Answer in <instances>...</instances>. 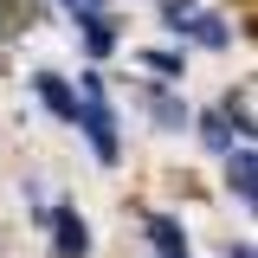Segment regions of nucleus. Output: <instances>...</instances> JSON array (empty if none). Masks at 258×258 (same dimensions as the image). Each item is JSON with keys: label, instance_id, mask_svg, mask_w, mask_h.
Here are the masks:
<instances>
[{"label": "nucleus", "instance_id": "obj_1", "mask_svg": "<svg viewBox=\"0 0 258 258\" xmlns=\"http://www.w3.org/2000/svg\"><path fill=\"white\" fill-rule=\"evenodd\" d=\"M78 129L91 136V149L103 168H116L123 161V142H116V110H110V97H103V78L84 71V84H78Z\"/></svg>", "mask_w": 258, "mask_h": 258}, {"label": "nucleus", "instance_id": "obj_2", "mask_svg": "<svg viewBox=\"0 0 258 258\" xmlns=\"http://www.w3.org/2000/svg\"><path fill=\"white\" fill-rule=\"evenodd\" d=\"M45 220H52V252L58 258H84L91 252V226H84L78 207H58V213H45Z\"/></svg>", "mask_w": 258, "mask_h": 258}, {"label": "nucleus", "instance_id": "obj_3", "mask_svg": "<svg viewBox=\"0 0 258 258\" xmlns=\"http://www.w3.org/2000/svg\"><path fill=\"white\" fill-rule=\"evenodd\" d=\"M32 91H39V103H45L58 123H78V91L64 84L58 71H39V78H32Z\"/></svg>", "mask_w": 258, "mask_h": 258}, {"label": "nucleus", "instance_id": "obj_4", "mask_svg": "<svg viewBox=\"0 0 258 258\" xmlns=\"http://www.w3.org/2000/svg\"><path fill=\"white\" fill-rule=\"evenodd\" d=\"M226 181H232V194H239V207H252V194H258V155H252V142H239V149L226 155Z\"/></svg>", "mask_w": 258, "mask_h": 258}, {"label": "nucleus", "instance_id": "obj_5", "mask_svg": "<svg viewBox=\"0 0 258 258\" xmlns=\"http://www.w3.org/2000/svg\"><path fill=\"white\" fill-rule=\"evenodd\" d=\"M149 239H155V258H187V232L168 220V213H155V220H149Z\"/></svg>", "mask_w": 258, "mask_h": 258}, {"label": "nucleus", "instance_id": "obj_6", "mask_svg": "<svg viewBox=\"0 0 258 258\" xmlns=\"http://www.w3.org/2000/svg\"><path fill=\"white\" fill-rule=\"evenodd\" d=\"M78 26H84V45H91L97 58H103V52H110V45H116V20H103V13H84V20H78Z\"/></svg>", "mask_w": 258, "mask_h": 258}, {"label": "nucleus", "instance_id": "obj_7", "mask_svg": "<svg viewBox=\"0 0 258 258\" xmlns=\"http://www.w3.org/2000/svg\"><path fill=\"white\" fill-rule=\"evenodd\" d=\"M142 103H149V116H155L161 129H187V110H181V103H174V97H168V91H149V97H142Z\"/></svg>", "mask_w": 258, "mask_h": 258}, {"label": "nucleus", "instance_id": "obj_8", "mask_svg": "<svg viewBox=\"0 0 258 258\" xmlns=\"http://www.w3.org/2000/svg\"><path fill=\"white\" fill-rule=\"evenodd\" d=\"M194 39V45H207V52H220L226 39H232V32H226V20H213V13H207V20H187V26H181Z\"/></svg>", "mask_w": 258, "mask_h": 258}, {"label": "nucleus", "instance_id": "obj_9", "mask_svg": "<svg viewBox=\"0 0 258 258\" xmlns=\"http://www.w3.org/2000/svg\"><path fill=\"white\" fill-rule=\"evenodd\" d=\"M200 136H207V149H220V155H232V136H239V129L226 123L220 110H207V116H200Z\"/></svg>", "mask_w": 258, "mask_h": 258}, {"label": "nucleus", "instance_id": "obj_10", "mask_svg": "<svg viewBox=\"0 0 258 258\" xmlns=\"http://www.w3.org/2000/svg\"><path fill=\"white\" fill-rule=\"evenodd\" d=\"M142 64L161 71V78H181V52H142Z\"/></svg>", "mask_w": 258, "mask_h": 258}, {"label": "nucleus", "instance_id": "obj_11", "mask_svg": "<svg viewBox=\"0 0 258 258\" xmlns=\"http://www.w3.org/2000/svg\"><path fill=\"white\" fill-rule=\"evenodd\" d=\"M161 13H168V26L181 32V26H187V20H194V0H161Z\"/></svg>", "mask_w": 258, "mask_h": 258}, {"label": "nucleus", "instance_id": "obj_12", "mask_svg": "<svg viewBox=\"0 0 258 258\" xmlns=\"http://www.w3.org/2000/svg\"><path fill=\"white\" fill-rule=\"evenodd\" d=\"M64 7H71V13L84 20V13H97V7H103V0H64Z\"/></svg>", "mask_w": 258, "mask_h": 258}, {"label": "nucleus", "instance_id": "obj_13", "mask_svg": "<svg viewBox=\"0 0 258 258\" xmlns=\"http://www.w3.org/2000/svg\"><path fill=\"white\" fill-rule=\"evenodd\" d=\"M226 258H252V245H226Z\"/></svg>", "mask_w": 258, "mask_h": 258}]
</instances>
